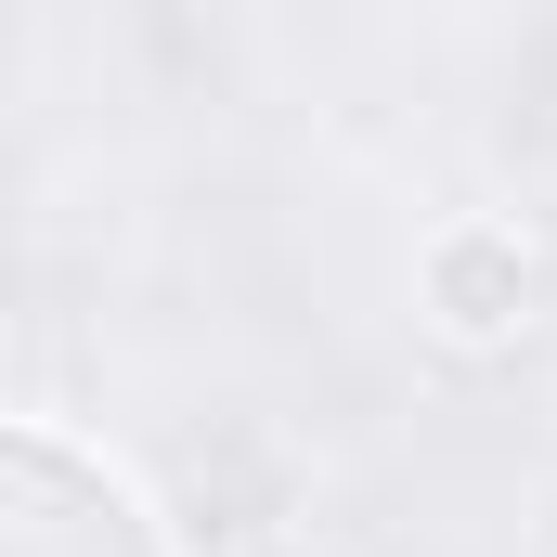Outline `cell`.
<instances>
[{"mask_svg":"<svg viewBox=\"0 0 557 557\" xmlns=\"http://www.w3.org/2000/svg\"><path fill=\"white\" fill-rule=\"evenodd\" d=\"M0 557H156V532L91 454L0 428Z\"/></svg>","mask_w":557,"mask_h":557,"instance_id":"obj_1","label":"cell"}]
</instances>
